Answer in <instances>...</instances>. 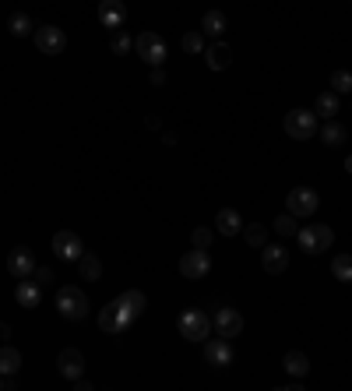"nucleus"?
Masks as SVG:
<instances>
[{"label":"nucleus","mask_w":352,"mask_h":391,"mask_svg":"<svg viewBox=\"0 0 352 391\" xmlns=\"http://www.w3.org/2000/svg\"><path fill=\"white\" fill-rule=\"evenodd\" d=\"M176 328H180V335H183L187 342H205V339L212 335V318H208L205 311L190 307V311H183V314H180Z\"/></svg>","instance_id":"nucleus-6"},{"label":"nucleus","mask_w":352,"mask_h":391,"mask_svg":"<svg viewBox=\"0 0 352 391\" xmlns=\"http://www.w3.org/2000/svg\"><path fill=\"white\" fill-rule=\"evenodd\" d=\"M32 279L46 289V286H53V268H42V265H35V272H32Z\"/></svg>","instance_id":"nucleus-35"},{"label":"nucleus","mask_w":352,"mask_h":391,"mask_svg":"<svg viewBox=\"0 0 352 391\" xmlns=\"http://www.w3.org/2000/svg\"><path fill=\"white\" fill-rule=\"evenodd\" d=\"M328 85H332V92H339V95L352 92V71H335Z\"/></svg>","instance_id":"nucleus-33"},{"label":"nucleus","mask_w":352,"mask_h":391,"mask_svg":"<svg viewBox=\"0 0 352 391\" xmlns=\"http://www.w3.org/2000/svg\"><path fill=\"white\" fill-rule=\"evenodd\" d=\"M134 321H138V314H134V311H131V307H127L120 296L99 311V328H102L106 335H123V332H127Z\"/></svg>","instance_id":"nucleus-1"},{"label":"nucleus","mask_w":352,"mask_h":391,"mask_svg":"<svg viewBox=\"0 0 352 391\" xmlns=\"http://www.w3.org/2000/svg\"><path fill=\"white\" fill-rule=\"evenodd\" d=\"M0 391H4V374H0Z\"/></svg>","instance_id":"nucleus-40"},{"label":"nucleus","mask_w":352,"mask_h":391,"mask_svg":"<svg viewBox=\"0 0 352 391\" xmlns=\"http://www.w3.org/2000/svg\"><path fill=\"white\" fill-rule=\"evenodd\" d=\"M282 367H286L289 378H300V381L310 374V360H307V353H300V349H289V353L282 356Z\"/></svg>","instance_id":"nucleus-22"},{"label":"nucleus","mask_w":352,"mask_h":391,"mask_svg":"<svg viewBox=\"0 0 352 391\" xmlns=\"http://www.w3.org/2000/svg\"><path fill=\"white\" fill-rule=\"evenodd\" d=\"M282 127H286V134L293 141H310L317 134V113L314 109H289Z\"/></svg>","instance_id":"nucleus-5"},{"label":"nucleus","mask_w":352,"mask_h":391,"mask_svg":"<svg viewBox=\"0 0 352 391\" xmlns=\"http://www.w3.org/2000/svg\"><path fill=\"white\" fill-rule=\"evenodd\" d=\"M208 272H212V258H208V251H198V247H190V251L180 258V275H183V279L198 282V279H205Z\"/></svg>","instance_id":"nucleus-9"},{"label":"nucleus","mask_w":352,"mask_h":391,"mask_svg":"<svg viewBox=\"0 0 352 391\" xmlns=\"http://www.w3.org/2000/svg\"><path fill=\"white\" fill-rule=\"evenodd\" d=\"M56 371H60L63 381H78V378H85V353L74 349V346L60 349V356H56Z\"/></svg>","instance_id":"nucleus-12"},{"label":"nucleus","mask_w":352,"mask_h":391,"mask_svg":"<svg viewBox=\"0 0 352 391\" xmlns=\"http://www.w3.org/2000/svg\"><path fill=\"white\" fill-rule=\"evenodd\" d=\"M233 360H236V353H233V339H208L205 342V367H212V371H226V367H233Z\"/></svg>","instance_id":"nucleus-8"},{"label":"nucleus","mask_w":352,"mask_h":391,"mask_svg":"<svg viewBox=\"0 0 352 391\" xmlns=\"http://www.w3.org/2000/svg\"><path fill=\"white\" fill-rule=\"evenodd\" d=\"M296 243H300V251L303 254H321V251H328L332 243H335V229L332 226H300L296 229Z\"/></svg>","instance_id":"nucleus-4"},{"label":"nucleus","mask_w":352,"mask_h":391,"mask_svg":"<svg viewBox=\"0 0 352 391\" xmlns=\"http://www.w3.org/2000/svg\"><path fill=\"white\" fill-rule=\"evenodd\" d=\"M109 49H113L116 56H123L127 49H134V39H131V35H127L123 28H116V32L109 35Z\"/></svg>","instance_id":"nucleus-31"},{"label":"nucleus","mask_w":352,"mask_h":391,"mask_svg":"<svg viewBox=\"0 0 352 391\" xmlns=\"http://www.w3.org/2000/svg\"><path fill=\"white\" fill-rule=\"evenodd\" d=\"M212 240H215V233H212L208 226H198V229L190 233V243H194L198 251H208V247H212Z\"/></svg>","instance_id":"nucleus-34"},{"label":"nucleus","mask_w":352,"mask_h":391,"mask_svg":"<svg viewBox=\"0 0 352 391\" xmlns=\"http://www.w3.org/2000/svg\"><path fill=\"white\" fill-rule=\"evenodd\" d=\"M7 272H11L14 279H28V275L35 272V254H32L28 247H14V251L7 254Z\"/></svg>","instance_id":"nucleus-15"},{"label":"nucleus","mask_w":352,"mask_h":391,"mask_svg":"<svg viewBox=\"0 0 352 391\" xmlns=\"http://www.w3.org/2000/svg\"><path fill=\"white\" fill-rule=\"evenodd\" d=\"M71 385L78 391H92V381H88V378H78V381H71Z\"/></svg>","instance_id":"nucleus-37"},{"label":"nucleus","mask_w":352,"mask_h":391,"mask_svg":"<svg viewBox=\"0 0 352 391\" xmlns=\"http://www.w3.org/2000/svg\"><path fill=\"white\" fill-rule=\"evenodd\" d=\"M32 35H35V46H39L46 56H56V53H63V46H67V35H63V28H56V25H39Z\"/></svg>","instance_id":"nucleus-10"},{"label":"nucleus","mask_w":352,"mask_h":391,"mask_svg":"<svg viewBox=\"0 0 352 391\" xmlns=\"http://www.w3.org/2000/svg\"><path fill=\"white\" fill-rule=\"evenodd\" d=\"M272 229L279 233V236H296V229H300V222H296V215H289V212H282L275 222H272Z\"/></svg>","instance_id":"nucleus-29"},{"label":"nucleus","mask_w":352,"mask_h":391,"mask_svg":"<svg viewBox=\"0 0 352 391\" xmlns=\"http://www.w3.org/2000/svg\"><path fill=\"white\" fill-rule=\"evenodd\" d=\"M99 21H102L109 32L123 28V21H127V7H123V0H102V4H99Z\"/></svg>","instance_id":"nucleus-18"},{"label":"nucleus","mask_w":352,"mask_h":391,"mask_svg":"<svg viewBox=\"0 0 352 391\" xmlns=\"http://www.w3.org/2000/svg\"><path fill=\"white\" fill-rule=\"evenodd\" d=\"M7 28H11V35H18V39H28V35L35 32V21H32L25 11H14V14L7 18Z\"/></svg>","instance_id":"nucleus-25"},{"label":"nucleus","mask_w":352,"mask_h":391,"mask_svg":"<svg viewBox=\"0 0 352 391\" xmlns=\"http://www.w3.org/2000/svg\"><path fill=\"white\" fill-rule=\"evenodd\" d=\"M14 300H18V307L35 311L39 300H42V286H39L32 275H28V279H18V286H14Z\"/></svg>","instance_id":"nucleus-16"},{"label":"nucleus","mask_w":352,"mask_h":391,"mask_svg":"<svg viewBox=\"0 0 352 391\" xmlns=\"http://www.w3.org/2000/svg\"><path fill=\"white\" fill-rule=\"evenodd\" d=\"M321 141H324L328 148H339V145L349 141V131H346L339 120H324V127H321Z\"/></svg>","instance_id":"nucleus-24"},{"label":"nucleus","mask_w":352,"mask_h":391,"mask_svg":"<svg viewBox=\"0 0 352 391\" xmlns=\"http://www.w3.org/2000/svg\"><path fill=\"white\" fill-rule=\"evenodd\" d=\"M53 254H56L60 261H78V258L85 254V243H81L78 233L60 229V233H53Z\"/></svg>","instance_id":"nucleus-11"},{"label":"nucleus","mask_w":352,"mask_h":391,"mask_svg":"<svg viewBox=\"0 0 352 391\" xmlns=\"http://www.w3.org/2000/svg\"><path fill=\"white\" fill-rule=\"evenodd\" d=\"M346 173H352V155H349V159H346Z\"/></svg>","instance_id":"nucleus-39"},{"label":"nucleus","mask_w":352,"mask_h":391,"mask_svg":"<svg viewBox=\"0 0 352 391\" xmlns=\"http://www.w3.org/2000/svg\"><path fill=\"white\" fill-rule=\"evenodd\" d=\"M226 28H229V18H226L219 7H212V11H205V14H201V32H205L208 39H222V35H226Z\"/></svg>","instance_id":"nucleus-19"},{"label":"nucleus","mask_w":352,"mask_h":391,"mask_svg":"<svg viewBox=\"0 0 352 391\" xmlns=\"http://www.w3.org/2000/svg\"><path fill=\"white\" fill-rule=\"evenodd\" d=\"M215 229H219L222 236H236V233H243V219H240V212H236V208H222V212L215 215Z\"/></svg>","instance_id":"nucleus-21"},{"label":"nucleus","mask_w":352,"mask_h":391,"mask_svg":"<svg viewBox=\"0 0 352 391\" xmlns=\"http://www.w3.org/2000/svg\"><path fill=\"white\" fill-rule=\"evenodd\" d=\"M145 127H148V131H159V127H162V120H159V116H148V120H145Z\"/></svg>","instance_id":"nucleus-38"},{"label":"nucleus","mask_w":352,"mask_h":391,"mask_svg":"<svg viewBox=\"0 0 352 391\" xmlns=\"http://www.w3.org/2000/svg\"><path fill=\"white\" fill-rule=\"evenodd\" d=\"M261 268H265L268 275H282V272L289 268V251H286L282 243H265V247H261Z\"/></svg>","instance_id":"nucleus-14"},{"label":"nucleus","mask_w":352,"mask_h":391,"mask_svg":"<svg viewBox=\"0 0 352 391\" xmlns=\"http://www.w3.org/2000/svg\"><path fill=\"white\" fill-rule=\"evenodd\" d=\"M180 46L187 49V53H205V32L198 28V32H187L183 39H180Z\"/></svg>","instance_id":"nucleus-32"},{"label":"nucleus","mask_w":352,"mask_h":391,"mask_svg":"<svg viewBox=\"0 0 352 391\" xmlns=\"http://www.w3.org/2000/svg\"><path fill=\"white\" fill-rule=\"evenodd\" d=\"M56 311H60L63 321H85L92 307H88L85 289H78V286H63V289H56Z\"/></svg>","instance_id":"nucleus-2"},{"label":"nucleus","mask_w":352,"mask_h":391,"mask_svg":"<svg viewBox=\"0 0 352 391\" xmlns=\"http://www.w3.org/2000/svg\"><path fill=\"white\" fill-rule=\"evenodd\" d=\"M317 205H321V198H317L314 187H293L289 198H286V212L296 215V219H310V215H317Z\"/></svg>","instance_id":"nucleus-7"},{"label":"nucleus","mask_w":352,"mask_h":391,"mask_svg":"<svg viewBox=\"0 0 352 391\" xmlns=\"http://www.w3.org/2000/svg\"><path fill=\"white\" fill-rule=\"evenodd\" d=\"M243 240L261 251V247L268 243V226H261V222H243Z\"/></svg>","instance_id":"nucleus-28"},{"label":"nucleus","mask_w":352,"mask_h":391,"mask_svg":"<svg viewBox=\"0 0 352 391\" xmlns=\"http://www.w3.org/2000/svg\"><path fill=\"white\" fill-rule=\"evenodd\" d=\"M18 371H21V353H18L14 346H0V374L11 378V374H18Z\"/></svg>","instance_id":"nucleus-26"},{"label":"nucleus","mask_w":352,"mask_h":391,"mask_svg":"<svg viewBox=\"0 0 352 391\" xmlns=\"http://www.w3.org/2000/svg\"><path fill=\"white\" fill-rule=\"evenodd\" d=\"M332 275H335L339 282L352 286V254H335V258H332Z\"/></svg>","instance_id":"nucleus-27"},{"label":"nucleus","mask_w":352,"mask_h":391,"mask_svg":"<svg viewBox=\"0 0 352 391\" xmlns=\"http://www.w3.org/2000/svg\"><path fill=\"white\" fill-rule=\"evenodd\" d=\"M152 85H166V71L162 67H152Z\"/></svg>","instance_id":"nucleus-36"},{"label":"nucleus","mask_w":352,"mask_h":391,"mask_svg":"<svg viewBox=\"0 0 352 391\" xmlns=\"http://www.w3.org/2000/svg\"><path fill=\"white\" fill-rule=\"evenodd\" d=\"M342 109V95L339 92H317V102H314V113L321 116V120H335V113Z\"/></svg>","instance_id":"nucleus-20"},{"label":"nucleus","mask_w":352,"mask_h":391,"mask_svg":"<svg viewBox=\"0 0 352 391\" xmlns=\"http://www.w3.org/2000/svg\"><path fill=\"white\" fill-rule=\"evenodd\" d=\"M205 64L212 67V71H226L229 64H233V46L229 42H222V39H215L212 46H205Z\"/></svg>","instance_id":"nucleus-17"},{"label":"nucleus","mask_w":352,"mask_h":391,"mask_svg":"<svg viewBox=\"0 0 352 391\" xmlns=\"http://www.w3.org/2000/svg\"><path fill=\"white\" fill-rule=\"evenodd\" d=\"M78 275L85 279V282H99L102 279V261H99V254H81L78 258Z\"/></svg>","instance_id":"nucleus-23"},{"label":"nucleus","mask_w":352,"mask_h":391,"mask_svg":"<svg viewBox=\"0 0 352 391\" xmlns=\"http://www.w3.org/2000/svg\"><path fill=\"white\" fill-rule=\"evenodd\" d=\"M212 328H215L222 339H236V335L243 332V314H240L236 307H219V311H215Z\"/></svg>","instance_id":"nucleus-13"},{"label":"nucleus","mask_w":352,"mask_h":391,"mask_svg":"<svg viewBox=\"0 0 352 391\" xmlns=\"http://www.w3.org/2000/svg\"><path fill=\"white\" fill-rule=\"evenodd\" d=\"M120 300H123V303H127L138 318L148 311V300H145V293H138V289H123V293H120Z\"/></svg>","instance_id":"nucleus-30"},{"label":"nucleus","mask_w":352,"mask_h":391,"mask_svg":"<svg viewBox=\"0 0 352 391\" xmlns=\"http://www.w3.org/2000/svg\"><path fill=\"white\" fill-rule=\"evenodd\" d=\"M134 53L148 64V67H162L166 64V56H169V46H166V39L159 35V32H141V35H134Z\"/></svg>","instance_id":"nucleus-3"}]
</instances>
